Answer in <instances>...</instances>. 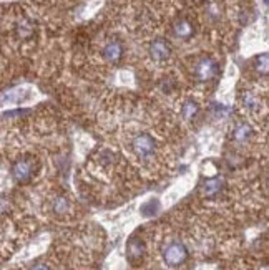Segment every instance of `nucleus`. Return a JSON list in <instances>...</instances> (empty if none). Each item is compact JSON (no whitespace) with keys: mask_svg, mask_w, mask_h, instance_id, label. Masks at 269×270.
I'll list each match as a JSON object with an SVG mask.
<instances>
[{"mask_svg":"<svg viewBox=\"0 0 269 270\" xmlns=\"http://www.w3.org/2000/svg\"><path fill=\"white\" fill-rule=\"evenodd\" d=\"M198 113H200V105H198V101H195V100H186L184 103L181 105V116L184 119H195L196 116H198Z\"/></svg>","mask_w":269,"mask_h":270,"instance_id":"9b49d317","label":"nucleus"},{"mask_svg":"<svg viewBox=\"0 0 269 270\" xmlns=\"http://www.w3.org/2000/svg\"><path fill=\"white\" fill-rule=\"evenodd\" d=\"M264 2H266V4H267V5H269V0H264Z\"/></svg>","mask_w":269,"mask_h":270,"instance_id":"6ab92c4d","label":"nucleus"},{"mask_svg":"<svg viewBox=\"0 0 269 270\" xmlns=\"http://www.w3.org/2000/svg\"><path fill=\"white\" fill-rule=\"evenodd\" d=\"M123 52H125L123 45L120 43L118 40H111L103 47L101 57H103V60H106V62H110V63H118L120 60L123 58Z\"/></svg>","mask_w":269,"mask_h":270,"instance_id":"6e6552de","label":"nucleus"},{"mask_svg":"<svg viewBox=\"0 0 269 270\" xmlns=\"http://www.w3.org/2000/svg\"><path fill=\"white\" fill-rule=\"evenodd\" d=\"M244 105L248 106V110H254V106L258 105V103H256V100H254L253 95H246V97H244Z\"/></svg>","mask_w":269,"mask_h":270,"instance_id":"dca6fc26","label":"nucleus"},{"mask_svg":"<svg viewBox=\"0 0 269 270\" xmlns=\"http://www.w3.org/2000/svg\"><path fill=\"white\" fill-rule=\"evenodd\" d=\"M145 242L141 241L140 237H130V241L127 242V259L131 265H138V263L143 260V257H145Z\"/></svg>","mask_w":269,"mask_h":270,"instance_id":"423d86ee","label":"nucleus"},{"mask_svg":"<svg viewBox=\"0 0 269 270\" xmlns=\"http://www.w3.org/2000/svg\"><path fill=\"white\" fill-rule=\"evenodd\" d=\"M35 171H37V161H35V158H32V156H23V158H19L12 164L10 174L15 183L25 184L33 177Z\"/></svg>","mask_w":269,"mask_h":270,"instance_id":"f257e3e1","label":"nucleus"},{"mask_svg":"<svg viewBox=\"0 0 269 270\" xmlns=\"http://www.w3.org/2000/svg\"><path fill=\"white\" fill-rule=\"evenodd\" d=\"M32 33H33V27L30 25V22L23 20V22L19 23V25H17V35H19L20 38H28V37H32Z\"/></svg>","mask_w":269,"mask_h":270,"instance_id":"4468645a","label":"nucleus"},{"mask_svg":"<svg viewBox=\"0 0 269 270\" xmlns=\"http://www.w3.org/2000/svg\"><path fill=\"white\" fill-rule=\"evenodd\" d=\"M224 188V181L221 177H209L201 184V194L205 197H214L218 196Z\"/></svg>","mask_w":269,"mask_h":270,"instance_id":"1a4fd4ad","label":"nucleus"},{"mask_svg":"<svg viewBox=\"0 0 269 270\" xmlns=\"http://www.w3.org/2000/svg\"><path fill=\"white\" fill-rule=\"evenodd\" d=\"M254 70L259 75H269V53H261L254 58Z\"/></svg>","mask_w":269,"mask_h":270,"instance_id":"f8f14e48","label":"nucleus"},{"mask_svg":"<svg viewBox=\"0 0 269 270\" xmlns=\"http://www.w3.org/2000/svg\"><path fill=\"white\" fill-rule=\"evenodd\" d=\"M251 134H253V128L248 124V123H239L235 131H233V140L238 141V143H246Z\"/></svg>","mask_w":269,"mask_h":270,"instance_id":"9d476101","label":"nucleus"},{"mask_svg":"<svg viewBox=\"0 0 269 270\" xmlns=\"http://www.w3.org/2000/svg\"><path fill=\"white\" fill-rule=\"evenodd\" d=\"M148 52L153 62L163 63L171 57V45H170V41L165 38H155L151 43H149Z\"/></svg>","mask_w":269,"mask_h":270,"instance_id":"39448f33","label":"nucleus"},{"mask_svg":"<svg viewBox=\"0 0 269 270\" xmlns=\"http://www.w3.org/2000/svg\"><path fill=\"white\" fill-rule=\"evenodd\" d=\"M30 270H50V268H49V265H45V263H35Z\"/></svg>","mask_w":269,"mask_h":270,"instance_id":"f3484780","label":"nucleus"},{"mask_svg":"<svg viewBox=\"0 0 269 270\" xmlns=\"http://www.w3.org/2000/svg\"><path fill=\"white\" fill-rule=\"evenodd\" d=\"M67 209H68V201L65 197H57L55 202H53V211L57 214H62V212H67Z\"/></svg>","mask_w":269,"mask_h":270,"instance_id":"2eb2a0df","label":"nucleus"},{"mask_svg":"<svg viewBox=\"0 0 269 270\" xmlns=\"http://www.w3.org/2000/svg\"><path fill=\"white\" fill-rule=\"evenodd\" d=\"M173 35L181 40H189L191 37L195 35V27L193 23H191L189 19H184V17H181V19H176L175 22H173Z\"/></svg>","mask_w":269,"mask_h":270,"instance_id":"0eeeda50","label":"nucleus"},{"mask_svg":"<svg viewBox=\"0 0 269 270\" xmlns=\"http://www.w3.org/2000/svg\"><path fill=\"white\" fill-rule=\"evenodd\" d=\"M131 149L133 153L138 156L140 159H148L155 154V149H157V141L149 133H140L133 138L131 141Z\"/></svg>","mask_w":269,"mask_h":270,"instance_id":"7ed1b4c3","label":"nucleus"},{"mask_svg":"<svg viewBox=\"0 0 269 270\" xmlns=\"http://www.w3.org/2000/svg\"><path fill=\"white\" fill-rule=\"evenodd\" d=\"M158 209H160V202L157 199H149L148 202H145L141 206L140 212L141 215H145V217H153V215L158 212Z\"/></svg>","mask_w":269,"mask_h":270,"instance_id":"ddd939ff","label":"nucleus"},{"mask_svg":"<svg viewBox=\"0 0 269 270\" xmlns=\"http://www.w3.org/2000/svg\"><path fill=\"white\" fill-rule=\"evenodd\" d=\"M189 252L186 249V245L181 242H170L163 249V260L166 265L170 267H179L188 260Z\"/></svg>","mask_w":269,"mask_h":270,"instance_id":"f03ea898","label":"nucleus"},{"mask_svg":"<svg viewBox=\"0 0 269 270\" xmlns=\"http://www.w3.org/2000/svg\"><path fill=\"white\" fill-rule=\"evenodd\" d=\"M195 2H196V4H200V2H203V0H195Z\"/></svg>","mask_w":269,"mask_h":270,"instance_id":"a211bd4d","label":"nucleus"},{"mask_svg":"<svg viewBox=\"0 0 269 270\" xmlns=\"http://www.w3.org/2000/svg\"><path fill=\"white\" fill-rule=\"evenodd\" d=\"M218 71H219V67L218 63L214 62L213 58H208V57H203L200 58L198 62L195 65V78L201 83H206V81H211L214 78L218 76Z\"/></svg>","mask_w":269,"mask_h":270,"instance_id":"20e7f679","label":"nucleus"}]
</instances>
